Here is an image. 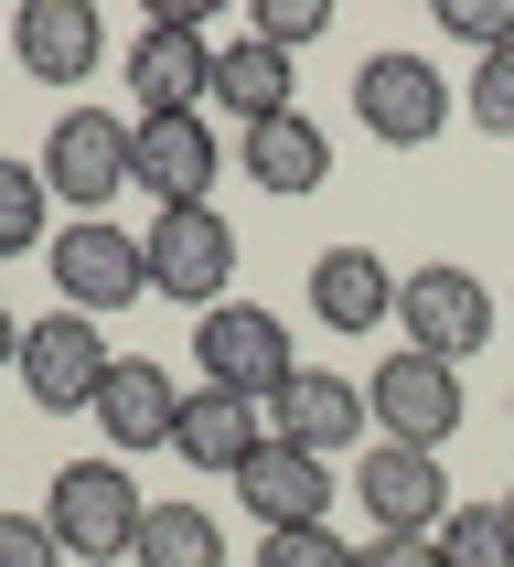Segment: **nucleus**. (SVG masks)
<instances>
[{"label":"nucleus","mask_w":514,"mask_h":567,"mask_svg":"<svg viewBox=\"0 0 514 567\" xmlns=\"http://www.w3.org/2000/svg\"><path fill=\"white\" fill-rule=\"evenodd\" d=\"M140 514H151V493L128 482V461H64L54 493H43V525H54L64 567H128L140 557Z\"/></svg>","instance_id":"obj_1"},{"label":"nucleus","mask_w":514,"mask_h":567,"mask_svg":"<svg viewBox=\"0 0 514 567\" xmlns=\"http://www.w3.org/2000/svg\"><path fill=\"white\" fill-rule=\"evenodd\" d=\"M43 268H54L64 311H86V321H119L128 300H151V247H140L128 225H107V215H75L54 247H43Z\"/></svg>","instance_id":"obj_2"},{"label":"nucleus","mask_w":514,"mask_h":567,"mask_svg":"<svg viewBox=\"0 0 514 567\" xmlns=\"http://www.w3.org/2000/svg\"><path fill=\"white\" fill-rule=\"evenodd\" d=\"M193 364H204V385L247 396V408H268V396L300 375L289 321H279V311H257V300H215V311L193 321Z\"/></svg>","instance_id":"obj_3"},{"label":"nucleus","mask_w":514,"mask_h":567,"mask_svg":"<svg viewBox=\"0 0 514 567\" xmlns=\"http://www.w3.org/2000/svg\"><path fill=\"white\" fill-rule=\"evenodd\" d=\"M450 107H461V96H450V75L429 54H364L353 64V128L386 140V151H429L450 128Z\"/></svg>","instance_id":"obj_4"},{"label":"nucleus","mask_w":514,"mask_h":567,"mask_svg":"<svg viewBox=\"0 0 514 567\" xmlns=\"http://www.w3.org/2000/svg\"><path fill=\"white\" fill-rule=\"evenodd\" d=\"M364 408H376L386 440H408V450H450L461 440V417H472V396H461V364H440V353H386L376 375H364Z\"/></svg>","instance_id":"obj_5"},{"label":"nucleus","mask_w":514,"mask_h":567,"mask_svg":"<svg viewBox=\"0 0 514 567\" xmlns=\"http://www.w3.org/2000/svg\"><path fill=\"white\" fill-rule=\"evenodd\" d=\"M353 504L376 514V536H440L461 493H450L440 450H408V440H364V450H353Z\"/></svg>","instance_id":"obj_6"},{"label":"nucleus","mask_w":514,"mask_h":567,"mask_svg":"<svg viewBox=\"0 0 514 567\" xmlns=\"http://www.w3.org/2000/svg\"><path fill=\"white\" fill-rule=\"evenodd\" d=\"M397 332H408V353H440V364H461V353L493 343V289H482L472 268L429 257V268H408V279H397Z\"/></svg>","instance_id":"obj_7"},{"label":"nucleus","mask_w":514,"mask_h":567,"mask_svg":"<svg viewBox=\"0 0 514 567\" xmlns=\"http://www.w3.org/2000/svg\"><path fill=\"white\" fill-rule=\"evenodd\" d=\"M151 289L161 300H193V311H215L225 279H236V225L215 215V204H172V215H151Z\"/></svg>","instance_id":"obj_8"},{"label":"nucleus","mask_w":514,"mask_h":567,"mask_svg":"<svg viewBox=\"0 0 514 567\" xmlns=\"http://www.w3.org/2000/svg\"><path fill=\"white\" fill-rule=\"evenodd\" d=\"M107 332H96L86 311H54V321H22V396L32 408H54V417H75V408H96V385H107Z\"/></svg>","instance_id":"obj_9"},{"label":"nucleus","mask_w":514,"mask_h":567,"mask_svg":"<svg viewBox=\"0 0 514 567\" xmlns=\"http://www.w3.org/2000/svg\"><path fill=\"white\" fill-rule=\"evenodd\" d=\"M128 96H140V118H193L215 96V43L193 11H151V32L128 43Z\"/></svg>","instance_id":"obj_10"},{"label":"nucleus","mask_w":514,"mask_h":567,"mask_svg":"<svg viewBox=\"0 0 514 567\" xmlns=\"http://www.w3.org/2000/svg\"><path fill=\"white\" fill-rule=\"evenodd\" d=\"M128 128L140 118H107V107H64V118L43 128V183H54V204L107 215V193L128 183Z\"/></svg>","instance_id":"obj_11"},{"label":"nucleus","mask_w":514,"mask_h":567,"mask_svg":"<svg viewBox=\"0 0 514 567\" xmlns=\"http://www.w3.org/2000/svg\"><path fill=\"white\" fill-rule=\"evenodd\" d=\"M215 172H225V151H215V128H204V107L128 128V183L151 193L161 215H172V204H215Z\"/></svg>","instance_id":"obj_12"},{"label":"nucleus","mask_w":514,"mask_h":567,"mask_svg":"<svg viewBox=\"0 0 514 567\" xmlns=\"http://www.w3.org/2000/svg\"><path fill=\"white\" fill-rule=\"evenodd\" d=\"M376 429V408H364V385L353 375H321V364H300V375L268 396V440L289 450H311V461H332V450H353Z\"/></svg>","instance_id":"obj_13"},{"label":"nucleus","mask_w":514,"mask_h":567,"mask_svg":"<svg viewBox=\"0 0 514 567\" xmlns=\"http://www.w3.org/2000/svg\"><path fill=\"white\" fill-rule=\"evenodd\" d=\"M11 54H22L32 86H86L96 54H107V22H96V0H22L11 11Z\"/></svg>","instance_id":"obj_14"},{"label":"nucleus","mask_w":514,"mask_h":567,"mask_svg":"<svg viewBox=\"0 0 514 567\" xmlns=\"http://www.w3.org/2000/svg\"><path fill=\"white\" fill-rule=\"evenodd\" d=\"M86 417H96V440H107V461H140V450H172V417H183V396H172V375H161L151 353H119Z\"/></svg>","instance_id":"obj_15"},{"label":"nucleus","mask_w":514,"mask_h":567,"mask_svg":"<svg viewBox=\"0 0 514 567\" xmlns=\"http://www.w3.org/2000/svg\"><path fill=\"white\" fill-rule=\"evenodd\" d=\"M311 321L343 332V343L386 332V321H397V268H386L376 247H321L311 257Z\"/></svg>","instance_id":"obj_16"},{"label":"nucleus","mask_w":514,"mask_h":567,"mask_svg":"<svg viewBox=\"0 0 514 567\" xmlns=\"http://www.w3.org/2000/svg\"><path fill=\"white\" fill-rule=\"evenodd\" d=\"M257 450H268V408H247V396H225V385H193L183 417H172V461H193V472H247Z\"/></svg>","instance_id":"obj_17"},{"label":"nucleus","mask_w":514,"mask_h":567,"mask_svg":"<svg viewBox=\"0 0 514 567\" xmlns=\"http://www.w3.org/2000/svg\"><path fill=\"white\" fill-rule=\"evenodd\" d=\"M236 493H247V514H268V536H279V525H321V514H332V461L268 440L247 472H236Z\"/></svg>","instance_id":"obj_18"},{"label":"nucleus","mask_w":514,"mask_h":567,"mask_svg":"<svg viewBox=\"0 0 514 567\" xmlns=\"http://www.w3.org/2000/svg\"><path fill=\"white\" fill-rule=\"evenodd\" d=\"M236 161H247L257 193H321V172H332V140H321L300 107L289 118H257L247 140H236Z\"/></svg>","instance_id":"obj_19"},{"label":"nucleus","mask_w":514,"mask_h":567,"mask_svg":"<svg viewBox=\"0 0 514 567\" xmlns=\"http://www.w3.org/2000/svg\"><path fill=\"white\" fill-rule=\"evenodd\" d=\"M289 54L279 43H257V32H236V43H215V107H236V118H289Z\"/></svg>","instance_id":"obj_20"},{"label":"nucleus","mask_w":514,"mask_h":567,"mask_svg":"<svg viewBox=\"0 0 514 567\" xmlns=\"http://www.w3.org/2000/svg\"><path fill=\"white\" fill-rule=\"evenodd\" d=\"M128 567H225V525L204 504H151L140 514V557Z\"/></svg>","instance_id":"obj_21"},{"label":"nucleus","mask_w":514,"mask_h":567,"mask_svg":"<svg viewBox=\"0 0 514 567\" xmlns=\"http://www.w3.org/2000/svg\"><path fill=\"white\" fill-rule=\"evenodd\" d=\"M32 247H54V183H43V161L0 151V257H32Z\"/></svg>","instance_id":"obj_22"},{"label":"nucleus","mask_w":514,"mask_h":567,"mask_svg":"<svg viewBox=\"0 0 514 567\" xmlns=\"http://www.w3.org/2000/svg\"><path fill=\"white\" fill-rule=\"evenodd\" d=\"M440 567H514V514L504 504H450Z\"/></svg>","instance_id":"obj_23"},{"label":"nucleus","mask_w":514,"mask_h":567,"mask_svg":"<svg viewBox=\"0 0 514 567\" xmlns=\"http://www.w3.org/2000/svg\"><path fill=\"white\" fill-rule=\"evenodd\" d=\"M461 118H472L482 140H514V43L472 64V86H461Z\"/></svg>","instance_id":"obj_24"},{"label":"nucleus","mask_w":514,"mask_h":567,"mask_svg":"<svg viewBox=\"0 0 514 567\" xmlns=\"http://www.w3.org/2000/svg\"><path fill=\"white\" fill-rule=\"evenodd\" d=\"M257 567H353V546L332 525H279V536H257Z\"/></svg>","instance_id":"obj_25"},{"label":"nucleus","mask_w":514,"mask_h":567,"mask_svg":"<svg viewBox=\"0 0 514 567\" xmlns=\"http://www.w3.org/2000/svg\"><path fill=\"white\" fill-rule=\"evenodd\" d=\"M440 32H461L472 54H504L514 43V0H440Z\"/></svg>","instance_id":"obj_26"},{"label":"nucleus","mask_w":514,"mask_h":567,"mask_svg":"<svg viewBox=\"0 0 514 567\" xmlns=\"http://www.w3.org/2000/svg\"><path fill=\"white\" fill-rule=\"evenodd\" d=\"M321 22H332V11H321V0H257V43H279V54H300V43H321Z\"/></svg>","instance_id":"obj_27"},{"label":"nucleus","mask_w":514,"mask_h":567,"mask_svg":"<svg viewBox=\"0 0 514 567\" xmlns=\"http://www.w3.org/2000/svg\"><path fill=\"white\" fill-rule=\"evenodd\" d=\"M0 567H64L54 525H43V514H0Z\"/></svg>","instance_id":"obj_28"},{"label":"nucleus","mask_w":514,"mask_h":567,"mask_svg":"<svg viewBox=\"0 0 514 567\" xmlns=\"http://www.w3.org/2000/svg\"><path fill=\"white\" fill-rule=\"evenodd\" d=\"M353 567H440V536H364Z\"/></svg>","instance_id":"obj_29"},{"label":"nucleus","mask_w":514,"mask_h":567,"mask_svg":"<svg viewBox=\"0 0 514 567\" xmlns=\"http://www.w3.org/2000/svg\"><path fill=\"white\" fill-rule=\"evenodd\" d=\"M11 364H22V321L0 311V375H11Z\"/></svg>","instance_id":"obj_30"},{"label":"nucleus","mask_w":514,"mask_h":567,"mask_svg":"<svg viewBox=\"0 0 514 567\" xmlns=\"http://www.w3.org/2000/svg\"><path fill=\"white\" fill-rule=\"evenodd\" d=\"M504 514H514V493H504Z\"/></svg>","instance_id":"obj_31"}]
</instances>
